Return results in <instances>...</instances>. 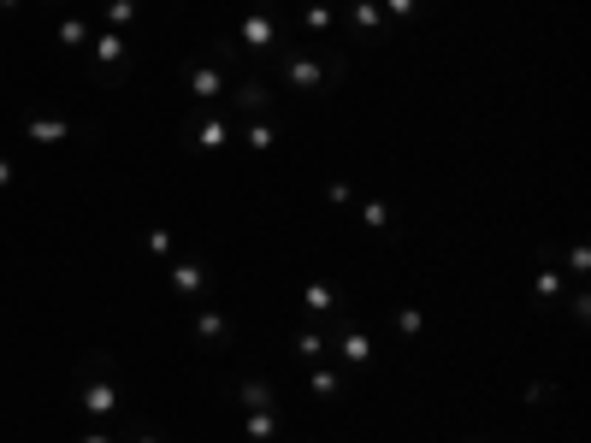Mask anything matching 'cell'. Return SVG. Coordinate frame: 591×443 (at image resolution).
Wrapping results in <instances>:
<instances>
[{
    "label": "cell",
    "instance_id": "1",
    "mask_svg": "<svg viewBox=\"0 0 591 443\" xmlns=\"http://www.w3.org/2000/svg\"><path fill=\"white\" fill-rule=\"evenodd\" d=\"M272 54H278V60H272V77L290 83V89H302V95L337 89V83L349 77V60H343V54H326V60H320V54H308V48H296V42H290V48H272Z\"/></svg>",
    "mask_w": 591,
    "mask_h": 443
},
{
    "label": "cell",
    "instance_id": "2",
    "mask_svg": "<svg viewBox=\"0 0 591 443\" xmlns=\"http://www.w3.org/2000/svg\"><path fill=\"white\" fill-rule=\"evenodd\" d=\"M77 402H83L89 420H113V414L125 408V390L113 384V355H107V349H89V355L77 361Z\"/></svg>",
    "mask_w": 591,
    "mask_h": 443
},
{
    "label": "cell",
    "instance_id": "3",
    "mask_svg": "<svg viewBox=\"0 0 591 443\" xmlns=\"http://www.w3.org/2000/svg\"><path fill=\"white\" fill-rule=\"evenodd\" d=\"M331 331H337V355H343V373H367L373 361H379V349H373V337L355 325L349 314L331 319Z\"/></svg>",
    "mask_w": 591,
    "mask_h": 443
},
{
    "label": "cell",
    "instance_id": "4",
    "mask_svg": "<svg viewBox=\"0 0 591 443\" xmlns=\"http://www.w3.org/2000/svg\"><path fill=\"white\" fill-rule=\"evenodd\" d=\"M89 48H95V71H101V83H119V71L131 65V36H125V30H95V36H89Z\"/></svg>",
    "mask_w": 591,
    "mask_h": 443
},
{
    "label": "cell",
    "instance_id": "5",
    "mask_svg": "<svg viewBox=\"0 0 591 443\" xmlns=\"http://www.w3.org/2000/svg\"><path fill=\"white\" fill-rule=\"evenodd\" d=\"M225 101H231L237 113H249V119H261L266 107H272V83H266V77H255V71H249V77H231V89H225Z\"/></svg>",
    "mask_w": 591,
    "mask_h": 443
},
{
    "label": "cell",
    "instance_id": "6",
    "mask_svg": "<svg viewBox=\"0 0 591 443\" xmlns=\"http://www.w3.org/2000/svg\"><path fill=\"white\" fill-rule=\"evenodd\" d=\"M190 331H196L201 349H225V343H237V325H231V314H219V308H201V314L190 319Z\"/></svg>",
    "mask_w": 591,
    "mask_h": 443
},
{
    "label": "cell",
    "instance_id": "7",
    "mask_svg": "<svg viewBox=\"0 0 591 443\" xmlns=\"http://www.w3.org/2000/svg\"><path fill=\"white\" fill-rule=\"evenodd\" d=\"M337 314H343V290L331 278H314L302 290V319H337Z\"/></svg>",
    "mask_w": 591,
    "mask_h": 443
},
{
    "label": "cell",
    "instance_id": "8",
    "mask_svg": "<svg viewBox=\"0 0 591 443\" xmlns=\"http://www.w3.org/2000/svg\"><path fill=\"white\" fill-rule=\"evenodd\" d=\"M237 42H243V48H255V54H272V48H278V18H272L266 6H255V12L243 18Z\"/></svg>",
    "mask_w": 591,
    "mask_h": 443
},
{
    "label": "cell",
    "instance_id": "9",
    "mask_svg": "<svg viewBox=\"0 0 591 443\" xmlns=\"http://www.w3.org/2000/svg\"><path fill=\"white\" fill-rule=\"evenodd\" d=\"M184 89H190L196 101H225L231 77H225V71H219L213 60H201V65H190V71H184Z\"/></svg>",
    "mask_w": 591,
    "mask_h": 443
},
{
    "label": "cell",
    "instance_id": "10",
    "mask_svg": "<svg viewBox=\"0 0 591 443\" xmlns=\"http://www.w3.org/2000/svg\"><path fill=\"white\" fill-rule=\"evenodd\" d=\"M166 284H172V296H201V290L213 284V272H207L201 260H172V266H166Z\"/></svg>",
    "mask_w": 591,
    "mask_h": 443
},
{
    "label": "cell",
    "instance_id": "11",
    "mask_svg": "<svg viewBox=\"0 0 591 443\" xmlns=\"http://www.w3.org/2000/svg\"><path fill=\"white\" fill-rule=\"evenodd\" d=\"M190 136H196L201 154H219V148L231 142V125H225V113H196V119H190Z\"/></svg>",
    "mask_w": 591,
    "mask_h": 443
},
{
    "label": "cell",
    "instance_id": "12",
    "mask_svg": "<svg viewBox=\"0 0 591 443\" xmlns=\"http://www.w3.org/2000/svg\"><path fill=\"white\" fill-rule=\"evenodd\" d=\"M349 24H355L361 36H373V42H385V36H391V24H385L379 0H349Z\"/></svg>",
    "mask_w": 591,
    "mask_h": 443
},
{
    "label": "cell",
    "instance_id": "13",
    "mask_svg": "<svg viewBox=\"0 0 591 443\" xmlns=\"http://www.w3.org/2000/svg\"><path fill=\"white\" fill-rule=\"evenodd\" d=\"M237 396H243V408H249V414H284L278 390H272L266 379H243V384H237Z\"/></svg>",
    "mask_w": 591,
    "mask_h": 443
},
{
    "label": "cell",
    "instance_id": "14",
    "mask_svg": "<svg viewBox=\"0 0 591 443\" xmlns=\"http://www.w3.org/2000/svg\"><path fill=\"white\" fill-rule=\"evenodd\" d=\"M308 390H314L320 402H343V390H349V379H343V367H326V361H320V367L308 373Z\"/></svg>",
    "mask_w": 591,
    "mask_h": 443
},
{
    "label": "cell",
    "instance_id": "15",
    "mask_svg": "<svg viewBox=\"0 0 591 443\" xmlns=\"http://www.w3.org/2000/svg\"><path fill=\"white\" fill-rule=\"evenodd\" d=\"M361 225H367V231H379V237H396V231H402V225H396V213L379 201V195H367V201H361Z\"/></svg>",
    "mask_w": 591,
    "mask_h": 443
},
{
    "label": "cell",
    "instance_id": "16",
    "mask_svg": "<svg viewBox=\"0 0 591 443\" xmlns=\"http://www.w3.org/2000/svg\"><path fill=\"white\" fill-rule=\"evenodd\" d=\"M24 136H30V142H42V148H54V142H71V136H77V125H66V119H30V125H24Z\"/></svg>",
    "mask_w": 591,
    "mask_h": 443
},
{
    "label": "cell",
    "instance_id": "17",
    "mask_svg": "<svg viewBox=\"0 0 591 443\" xmlns=\"http://www.w3.org/2000/svg\"><path fill=\"white\" fill-rule=\"evenodd\" d=\"M278 113H261V119H249V125H243V136H249V148H255V154H272V142H278Z\"/></svg>",
    "mask_w": 591,
    "mask_h": 443
},
{
    "label": "cell",
    "instance_id": "18",
    "mask_svg": "<svg viewBox=\"0 0 591 443\" xmlns=\"http://www.w3.org/2000/svg\"><path fill=\"white\" fill-rule=\"evenodd\" d=\"M296 355H302L308 367H320V361H326V331H320L314 319H308V325L296 331Z\"/></svg>",
    "mask_w": 591,
    "mask_h": 443
},
{
    "label": "cell",
    "instance_id": "19",
    "mask_svg": "<svg viewBox=\"0 0 591 443\" xmlns=\"http://www.w3.org/2000/svg\"><path fill=\"white\" fill-rule=\"evenodd\" d=\"M243 426H249V443H278V432H284V420H278V414H249Z\"/></svg>",
    "mask_w": 591,
    "mask_h": 443
},
{
    "label": "cell",
    "instance_id": "20",
    "mask_svg": "<svg viewBox=\"0 0 591 443\" xmlns=\"http://www.w3.org/2000/svg\"><path fill=\"white\" fill-rule=\"evenodd\" d=\"M331 18H337V12H331L326 0H308V6H302V30H308V36H326Z\"/></svg>",
    "mask_w": 591,
    "mask_h": 443
},
{
    "label": "cell",
    "instance_id": "21",
    "mask_svg": "<svg viewBox=\"0 0 591 443\" xmlns=\"http://www.w3.org/2000/svg\"><path fill=\"white\" fill-rule=\"evenodd\" d=\"M89 36H95V30H89L83 18H60V48H66V54H77V48H89Z\"/></svg>",
    "mask_w": 591,
    "mask_h": 443
},
{
    "label": "cell",
    "instance_id": "22",
    "mask_svg": "<svg viewBox=\"0 0 591 443\" xmlns=\"http://www.w3.org/2000/svg\"><path fill=\"white\" fill-rule=\"evenodd\" d=\"M556 254H562V266H568V278H580V284H586V272H591V254H586V243L574 237L568 249H556Z\"/></svg>",
    "mask_w": 591,
    "mask_h": 443
},
{
    "label": "cell",
    "instance_id": "23",
    "mask_svg": "<svg viewBox=\"0 0 591 443\" xmlns=\"http://www.w3.org/2000/svg\"><path fill=\"white\" fill-rule=\"evenodd\" d=\"M136 12H142V0H107V30H131Z\"/></svg>",
    "mask_w": 591,
    "mask_h": 443
},
{
    "label": "cell",
    "instance_id": "24",
    "mask_svg": "<svg viewBox=\"0 0 591 443\" xmlns=\"http://www.w3.org/2000/svg\"><path fill=\"white\" fill-rule=\"evenodd\" d=\"M420 6H426V0H385V24H402V18H414V12H420Z\"/></svg>",
    "mask_w": 591,
    "mask_h": 443
},
{
    "label": "cell",
    "instance_id": "25",
    "mask_svg": "<svg viewBox=\"0 0 591 443\" xmlns=\"http://www.w3.org/2000/svg\"><path fill=\"white\" fill-rule=\"evenodd\" d=\"M396 331H402V337H420V331H426V314H420V308H402V314H396Z\"/></svg>",
    "mask_w": 591,
    "mask_h": 443
},
{
    "label": "cell",
    "instance_id": "26",
    "mask_svg": "<svg viewBox=\"0 0 591 443\" xmlns=\"http://www.w3.org/2000/svg\"><path fill=\"white\" fill-rule=\"evenodd\" d=\"M591 319V296L586 290H574V302H568V325H586Z\"/></svg>",
    "mask_w": 591,
    "mask_h": 443
},
{
    "label": "cell",
    "instance_id": "27",
    "mask_svg": "<svg viewBox=\"0 0 591 443\" xmlns=\"http://www.w3.org/2000/svg\"><path fill=\"white\" fill-rule=\"evenodd\" d=\"M148 249H154V254H172V231H166V225H154V231H148Z\"/></svg>",
    "mask_w": 591,
    "mask_h": 443
},
{
    "label": "cell",
    "instance_id": "28",
    "mask_svg": "<svg viewBox=\"0 0 591 443\" xmlns=\"http://www.w3.org/2000/svg\"><path fill=\"white\" fill-rule=\"evenodd\" d=\"M12 178H18V172H12V160H6V154H0V190H6V184H12Z\"/></svg>",
    "mask_w": 591,
    "mask_h": 443
},
{
    "label": "cell",
    "instance_id": "29",
    "mask_svg": "<svg viewBox=\"0 0 591 443\" xmlns=\"http://www.w3.org/2000/svg\"><path fill=\"white\" fill-rule=\"evenodd\" d=\"M77 443H119V438H107V432H83Z\"/></svg>",
    "mask_w": 591,
    "mask_h": 443
},
{
    "label": "cell",
    "instance_id": "30",
    "mask_svg": "<svg viewBox=\"0 0 591 443\" xmlns=\"http://www.w3.org/2000/svg\"><path fill=\"white\" fill-rule=\"evenodd\" d=\"M131 443H166V438H154V432H136V438Z\"/></svg>",
    "mask_w": 591,
    "mask_h": 443
},
{
    "label": "cell",
    "instance_id": "31",
    "mask_svg": "<svg viewBox=\"0 0 591 443\" xmlns=\"http://www.w3.org/2000/svg\"><path fill=\"white\" fill-rule=\"evenodd\" d=\"M18 6H24V0H0V12H18Z\"/></svg>",
    "mask_w": 591,
    "mask_h": 443
},
{
    "label": "cell",
    "instance_id": "32",
    "mask_svg": "<svg viewBox=\"0 0 591 443\" xmlns=\"http://www.w3.org/2000/svg\"><path fill=\"white\" fill-rule=\"evenodd\" d=\"M467 443H485V438H467Z\"/></svg>",
    "mask_w": 591,
    "mask_h": 443
}]
</instances>
